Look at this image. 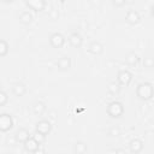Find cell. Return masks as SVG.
<instances>
[{
	"label": "cell",
	"mask_w": 154,
	"mask_h": 154,
	"mask_svg": "<svg viewBox=\"0 0 154 154\" xmlns=\"http://www.w3.org/2000/svg\"><path fill=\"white\" fill-rule=\"evenodd\" d=\"M13 125V120L12 117L7 113H2L0 114V131H8Z\"/></svg>",
	"instance_id": "3957f363"
},
{
	"label": "cell",
	"mask_w": 154,
	"mask_h": 154,
	"mask_svg": "<svg viewBox=\"0 0 154 154\" xmlns=\"http://www.w3.org/2000/svg\"><path fill=\"white\" fill-rule=\"evenodd\" d=\"M143 149V143L141 140H132L130 142V150H131V154H138L141 150Z\"/></svg>",
	"instance_id": "8fae6325"
},
{
	"label": "cell",
	"mask_w": 154,
	"mask_h": 154,
	"mask_svg": "<svg viewBox=\"0 0 154 154\" xmlns=\"http://www.w3.org/2000/svg\"><path fill=\"white\" fill-rule=\"evenodd\" d=\"M26 6L31 7L34 11H42L46 6V2L42 1V0H38V1H26Z\"/></svg>",
	"instance_id": "7c38bea8"
},
{
	"label": "cell",
	"mask_w": 154,
	"mask_h": 154,
	"mask_svg": "<svg viewBox=\"0 0 154 154\" xmlns=\"http://www.w3.org/2000/svg\"><path fill=\"white\" fill-rule=\"evenodd\" d=\"M13 93H14V95H17V96L24 95V94L26 93V87H25V84H24V83H20V82L16 83V84L13 85Z\"/></svg>",
	"instance_id": "9a60e30c"
},
{
	"label": "cell",
	"mask_w": 154,
	"mask_h": 154,
	"mask_svg": "<svg viewBox=\"0 0 154 154\" xmlns=\"http://www.w3.org/2000/svg\"><path fill=\"white\" fill-rule=\"evenodd\" d=\"M107 89H108L109 93H112V94H117V93H119V90H120V85H119L118 83H116V82H111V83L108 84Z\"/></svg>",
	"instance_id": "d6986e66"
},
{
	"label": "cell",
	"mask_w": 154,
	"mask_h": 154,
	"mask_svg": "<svg viewBox=\"0 0 154 154\" xmlns=\"http://www.w3.org/2000/svg\"><path fill=\"white\" fill-rule=\"evenodd\" d=\"M31 19H32V16H31V13H30L29 11H24V12H22L20 16H19V20H20L23 24H29V23L31 22Z\"/></svg>",
	"instance_id": "e0dca14e"
},
{
	"label": "cell",
	"mask_w": 154,
	"mask_h": 154,
	"mask_svg": "<svg viewBox=\"0 0 154 154\" xmlns=\"http://www.w3.org/2000/svg\"><path fill=\"white\" fill-rule=\"evenodd\" d=\"M75 152L77 154H84L87 152V144L83 142H77L75 146Z\"/></svg>",
	"instance_id": "ac0fdd59"
},
{
	"label": "cell",
	"mask_w": 154,
	"mask_h": 154,
	"mask_svg": "<svg viewBox=\"0 0 154 154\" xmlns=\"http://www.w3.org/2000/svg\"><path fill=\"white\" fill-rule=\"evenodd\" d=\"M57 66L59 70L61 71H66L71 67V59L69 57H61L58 61H57Z\"/></svg>",
	"instance_id": "ba28073f"
},
{
	"label": "cell",
	"mask_w": 154,
	"mask_h": 154,
	"mask_svg": "<svg viewBox=\"0 0 154 154\" xmlns=\"http://www.w3.org/2000/svg\"><path fill=\"white\" fill-rule=\"evenodd\" d=\"M119 129L118 128H112L111 130H109V132H108V135H111V136H119Z\"/></svg>",
	"instance_id": "cb8c5ba5"
},
{
	"label": "cell",
	"mask_w": 154,
	"mask_h": 154,
	"mask_svg": "<svg viewBox=\"0 0 154 154\" xmlns=\"http://www.w3.org/2000/svg\"><path fill=\"white\" fill-rule=\"evenodd\" d=\"M125 61H126L129 65L134 66V65H136V64L138 63V57H137V54H136L135 52H130V53H128V55L125 57Z\"/></svg>",
	"instance_id": "2e32d148"
},
{
	"label": "cell",
	"mask_w": 154,
	"mask_h": 154,
	"mask_svg": "<svg viewBox=\"0 0 154 154\" xmlns=\"http://www.w3.org/2000/svg\"><path fill=\"white\" fill-rule=\"evenodd\" d=\"M51 130H52V125L48 120H40L36 124V132H38V134H42V135L47 136Z\"/></svg>",
	"instance_id": "8992f818"
},
{
	"label": "cell",
	"mask_w": 154,
	"mask_h": 154,
	"mask_svg": "<svg viewBox=\"0 0 154 154\" xmlns=\"http://www.w3.org/2000/svg\"><path fill=\"white\" fill-rule=\"evenodd\" d=\"M117 79H118V84L119 85H129V83L132 79V73L128 70H122L118 72L117 75Z\"/></svg>",
	"instance_id": "277c9868"
},
{
	"label": "cell",
	"mask_w": 154,
	"mask_h": 154,
	"mask_svg": "<svg viewBox=\"0 0 154 154\" xmlns=\"http://www.w3.org/2000/svg\"><path fill=\"white\" fill-rule=\"evenodd\" d=\"M45 109H46V106H45V103H42V102H36L35 106H34V112H35L36 114L43 113Z\"/></svg>",
	"instance_id": "44dd1931"
},
{
	"label": "cell",
	"mask_w": 154,
	"mask_h": 154,
	"mask_svg": "<svg viewBox=\"0 0 154 154\" xmlns=\"http://www.w3.org/2000/svg\"><path fill=\"white\" fill-rule=\"evenodd\" d=\"M31 154H46V152H45V149L43 148H38V149H36L34 153H31Z\"/></svg>",
	"instance_id": "d4e9b609"
},
{
	"label": "cell",
	"mask_w": 154,
	"mask_h": 154,
	"mask_svg": "<svg viewBox=\"0 0 154 154\" xmlns=\"http://www.w3.org/2000/svg\"><path fill=\"white\" fill-rule=\"evenodd\" d=\"M125 19H126V22L130 23V24H136V23H138V20H140V14H138V12L135 11V10H129V11L126 12Z\"/></svg>",
	"instance_id": "9c48e42d"
},
{
	"label": "cell",
	"mask_w": 154,
	"mask_h": 154,
	"mask_svg": "<svg viewBox=\"0 0 154 154\" xmlns=\"http://www.w3.org/2000/svg\"><path fill=\"white\" fill-rule=\"evenodd\" d=\"M136 93H137V96L140 99L149 100L153 96V87H152L150 83H147V82L146 83H141V84H138Z\"/></svg>",
	"instance_id": "6da1fadb"
},
{
	"label": "cell",
	"mask_w": 154,
	"mask_h": 154,
	"mask_svg": "<svg viewBox=\"0 0 154 154\" xmlns=\"http://www.w3.org/2000/svg\"><path fill=\"white\" fill-rule=\"evenodd\" d=\"M7 101H8V96H7V94H6L5 91H0V106L5 105Z\"/></svg>",
	"instance_id": "603a6c76"
},
{
	"label": "cell",
	"mask_w": 154,
	"mask_h": 154,
	"mask_svg": "<svg viewBox=\"0 0 154 154\" xmlns=\"http://www.w3.org/2000/svg\"><path fill=\"white\" fill-rule=\"evenodd\" d=\"M116 154H126V153H125L124 149H117L116 150Z\"/></svg>",
	"instance_id": "484cf974"
},
{
	"label": "cell",
	"mask_w": 154,
	"mask_h": 154,
	"mask_svg": "<svg viewBox=\"0 0 154 154\" xmlns=\"http://www.w3.org/2000/svg\"><path fill=\"white\" fill-rule=\"evenodd\" d=\"M31 137H32V138H34L38 144H42V143L46 141V136H45V135H42V134H38V132H36V131H35V135H34V136H31Z\"/></svg>",
	"instance_id": "7402d4cb"
},
{
	"label": "cell",
	"mask_w": 154,
	"mask_h": 154,
	"mask_svg": "<svg viewBox=\"0 0 154 154\" xmlns=\"http://www.w3.org/2000/svg\"><path fill=\"white\" fill-rule=\"evenodd\" d=\"M24 148L28 150V152H30V153H34L36 149H38L40 148V144L30 136L25 142H24Z\"/></svg>",
	"instance_id": "30bf717a"
},
{
	"label": "cell",
	"mask_w": 154,
	"mask_h": 154,
	"mask_svg": "<svg viewBox=\"0 0 154 154\" xmlns=\"http://www.w3.org/2000/svg\"><path fill=\"white\" fill-rule=\"evenodd\" d=\"M102 49H103L102 45H101L100 42H96V41L91 42L90 46H89V52H90L91 54H94V55H97V54L102 53Z\"/></svg>",
	"instance_id": "5bb4252c"
},
{
	"label": "cell",
	"mask_w": 154,
	"mask_h": 154,
	"mask_svg": "<svg viewBox=\"0 0 154 154\" xmlns=\"http://www.w3.org/2000/svg\"><path fill=\"white\" fill-rule=\"evenodd\" d=\"M69 42L72 47L75 48H78L82 46V42H83V38L82 36L78 34V32H72L70 36H69Z\"/></svg>",
	"instance_id": "52a82bcc"
},
{
	"label": "cell",
	"mask_w": 154,
	"mask_h": 154,
	"mask_svg": "<svg viewBox=\"0 0 154 154\" xmlns=\"http://www.w3.org/2000/svg\"><path fill=\"white\" fill-rule=\"evenodd\" d=\"M49 42L53 47L55 48H60L64 46L65 43V37L60 34V32H53L51 36H49Z\"/></svg>",
	"instance_id": "5b68a950"
},
{
	"label": "cell",
	"mask_w": 154,
	"mask_h": 154,
	"mask_svg": "<svg viewBox=\"0 0 154 154\" xmlns=\"http://www.w3.org/2000/svg\"><path fill=\"white\" fill-rule=\"evenodd\" d=\"M7 51H8L7 42L4 41V40H0V57L6 55V54H7Z\"/></svg>",
	"instance_id": "ffe728a7"
},
{
	"label": "cell",
	"mask_w": 154,
	"mask_h": 154,
	"mask_svg": "<svg viewBox=\"0 0 154 154\" xmlns=\"http://www.w3.org/2000/svg\"><path fill=\"white\" fill-rule=\"evenodd\" d=\"M29 137H30V134H29V131L26 129H19L17 131V134H16V140L18 142H23L24 143Z\"/></svg>",
	"instance_id": "4fadbf2b"
},
{
	"label": "cell",
	"mask_w": 154,
	"mask_h": 154,
	"mask_svg": "<svg viewBox=\"0 0 154 154\" xmlns=\"http://www.w3.org/2000/svg\"><path fill=\"white\" fill-rule=\"evenodd\" d=\"M123 112H124V107H123V103L119 101H113L107 107V113L113 118L120 117L123 114Z\"/></svg>",
	"instance_id": "7a4b0ae2"
}]
</instances>
